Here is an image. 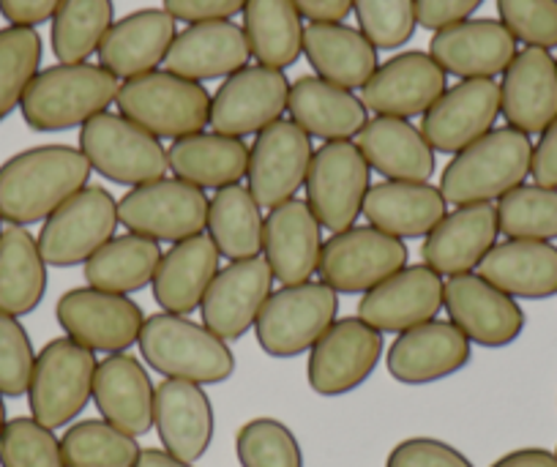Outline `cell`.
<instances>
[{"label": "cell", "instance_id": "12", "mask_svg": "<svg viewBox=\"0 0 557 467\" xmlns=\"http://www.w3.org/2000/svg\"><path fill=\"white\" fill-rule=\"evenodd\" d=\"M117 202L104 186H85L63 202L39 233V251L47 266L74 268L88 262L117 228Z\"/></svg>", "mask_w": 557, "mask_h": 467}, {"label": "cell", "instance_id": "56", "mask_svg": "<svg viewBox=\"0 0 557 467\" xmlns=\"http://www.w3.org/2000/svg\"><path fill=\"white\" fill-rule=\"evenodd\" d=\"M293 7L309 23H345L352 12V0H293Z\"/></svg>", "mask_w": 557, "mask_h": 467}, {"label": "cell", "instance_id": "27", "mask_svg": "<svg viewBox=\"0 0 557 467\" xmlns=\"http://www.w3.org/2000/svg\"><path fill=\"white\" fill-rule=\"evenodd\" d=\"M153 429L168 454L195 465L211 448L213 432H216L211 396L197 383L162 380L157 385Z\"/></svg>", "mask_w": 557, "mask_h": 467}, {"label": "cell", "instance_id": "53", "mask_svg": "<svg viewBox=\"0 0 557 467\" xmlns=\"http://www.w3.org/2000/svg\"><path fill=\"white\" fill-rule=\"evenodd\" d=\"M484 0H416V20L426 30H443L473 17Z\"/></svg>", "mask_w": 557, "mask_h": 467}, {"label": "cell", "instance_id": "41", "mask_svg": "<svg viewBox=\"0 0 557 467\" xmlns=\"http://www.w3.org/2000/svg\"><path fill=\"white\" fill-rule=\"evenodd\" d=\"M208 238L230 262L251 260L262 251L265 217L244 186H224L208 200Z\"/></svg>", "mask_w": 557, "mask_h": 467}, {"label": "cell", "instance_id": "8", "mask_svg": "<svg viewBox=\"0 0 557 467\" xmlns=\"http://www.w3.org/2000/svg\"><path fill=\"white\" fill-rule=\"evenodd\" d=\"M96 367V353L69 336L47 342L36 356L28 385L30 418L47 429L69 427L94 400Z\"/></svg>", "mask_w": 557, "mask_h": 467}, {"label": "cell", "instance_id": "31", "mask_svg": "<svg viewBox=\"0 0 557 467\" xmlns=\"http://www.w3.org/2000/svg\"><path fill=\"white\" fill-rule=\"evenodd\" d=\"M356 145L369 168L377 170L385 181L430 184L435 175V150L421 128L405 118H372L358 132Z\"/></svg>", "mask_w": 557, "mask_h": 467}, {"label": "cell", "instance_id": "60", "mask_svg": "<svg viewBox=\"0 0 557 467\" xmlns=\"http://www.w3.org/2000/svg\"><path fill=\"white\" fill-rule=\"evenodd\" d=\"M555 456H557V448H555Z\"/></svg>", "mask_w": 557, "mask_h": 467}, {"label": "cell", "instance_id": "58", "mask_svg": "<svg viewBox=\"0 0 557 467\" xmlns=\"http://www.w3.org/2000/svg\"><path fill=\"white\" fill-rule=\"evenodd\" d=\"M134 467H195L191 462L175 459L173 454H168L164 448H143L137 465Z\"/></svg>", "mask_w": 557, "mask_h": 467}, {"label": "cell", "instance_id": "49", "mask_svg": "<svg viewBox=\"0 0 557 467\" xmlns=\"http://www.w3.org/2000/svg\"><path fill=\"white\" fill-rule=\"evenodd\" d=\"M508 34L528 47H557V0H497Z\"/></svg>", "mask_w": 557, "mask_h": 467}, {"label": "cell", "instance_id": "10", "mask_svg": "<svg viewBox=\"0 0 557 467\" xmlns=\"http://www.w3.org/2000/svg\"><path fill=\"white\" fill-rule=\"evenodd\" d=\"M117 222L151 241H178L200 235L208 224V197L181 179H162L128 189L117 200Z\"/></svg>", "mask_w": 557, "mask_h": 467}, {"label": "cell", "instance_id": "15", "mask_svg": "<svg viewBox=\"0 0 557 467\" xmlns=\"http://www.w3.org/2000/svg\"><path fill=\"white\" fill-rule=\"evenodd\" d=\"M312 137L293 121H276L257 134L249 148L246 181L260 208H276L293 200L307 184L312 164Z\"/></svg>", "mask_w": 557, "mask_h": 467}, {"label": "cell", "instance_id": "37", "mask_svg": "<svg viewBox=\"0 0 557 467\" xmlns=\"http://www.w3.org/2000/svg\"><path fill=\"white\" fill-rule=\"evenodd\" d=\"M168 164L175 179L197 189H224L240 184L249 168V148L244 139L200 132L175 139L168 150Z\"/></svg>", "mask_w": 557, "mask_h": 467}, {"label": "cell", "instance_id": "57", "mask_svg": "<svg viewBox=\"0 0 557 467\" xmlns=\"http://www.w3.org/2000/svg\"><path fill=\"white\" fill-rule=\"evenodd\" d=\"M490 467H557V456L546 448H517L503 454Z\"/></svg>", "mask_w": 557, "mask_h": 467}, {"label": "cell", "instance_id": "35", "mask_svg": "<svg viewBox=\"0 0 557 467\" xmlns=\"http://www.w3.org/2000/svg\"><path fill=\"white\" fill-rule=\"evenodd\" d=\"M475 271L511 298H552L557 295V246L552 241H503Z\"/></svg>", "mask_w": 557, "mask_h": 467}, {"label": "cell", "instance_id": "11", "mask_svg": "<svg viewBox=\"0 0 557 467\" xmlns=\"http://www.w3.org/2000/svg\"><path fill=\"white\" fill-rule=\"evenodd\" d=\"M405 241L380 233L377 228H350L334 233L320 251V282L334 293H369L407 266Z\"/></svg>", "mask_w": 557, "mask_h": 467}, {"label": "cell", "instance_id": "2", "mask_svg": "<svg viewBox=\"0 0 557 467\" xmlns=\"http://www.w3.org/2000/svg\"><path fill=\"white\" fill-rule=\"evenodd\" d=\"M533 143L511 126L486 132L459 150L441 175V192L451 206H475L506 197L530 175Z\"/></svg>", "mask_w": 557, "mask_h": 467}, {"label": "cell", "instance_id": "46", "mask_svg": "<svg viewBox=\"0 0 557 467\" xmlns=\"http://www.w3.org/2000/svg\"><path fill=\"white\" fill-rule=\"evenodd\" d=\"M240 467H304V451L287 423L251 418L235 434Z\"/></svg>", "mask_w": 557, "mask_h": 467}, {"label": "cell", "instance_id": "45", "mask_svg": "<svg viewBox=\"0 0 557 467\" xmlns=\"http://www.w3.org/2000/svg\"><path fill=\"white\" fill-rule=\"evenodd\" d=\"M41 36L36 28H0V121H7L41 66Z\"/></svg>", "mask_w": 557, "mask_h": 467}, {"label": "cell", "instance_id": "59", "mask_svg": "<svg viewBox=\"0 0 557 467\" xmlns=\"http://www.w3.org/2000/svg\"><path fill=\"white\" fill-rule=\"evenodd\" d=\"M7 427V405H3V396H0V429Z\"/></svg>", "mask_w": 557, "mask_h": 467}, {"label": "cell", "instance_id": "48", "mask_svg": "<svg viewBox=\"0 0 557 467\" xmlns=\"http://www.w3.org/2000/svg\"><path fill=\"white\" fill-rule=\"evenodd\" d=\"M352 12L374 50H399L418 28L416 0H352Z\"/></svg>", "mask_w": 557, "mask_h": 467}, {"label": "cell", "instance_id": "25", "mask_svg": "<svg viewBox=\"0 0 557 467\" xmlns=\"http://www.w3.org/2000/svg\"><path fill=\"white\" fill-rule=\"evenodd\" d=\"M500 235L495 202H475V206H459L457 211L446 213L443 222L426 235L421 246L424 266L441 276H462L473 273L495 246Z\"/></svg>", "mask_w": 557, "mask_h": 467}, {"label": "cell", "instance_id": "39", "mask_svg": "<svg viewBox=\"0 0 557 467\" xmlns=\"http://www.w3.org/2000/svg\"><path fill=\"white\" fill-rule=\"evenodd\" d=\"M244 34L260 66L285 72L304 52L301 14L293 0H246Z\"/></svg>", "mask_w": 557, "mask_h": 467}, {"label": "cell", "instance_id": "1", "mask_svg": "<svg viewBox=\"0 0 557 467\" xmlns=\"http://www.w3.org/2000/svg\"><path fill=\"white\" fill-rule=\"evenodd\" d=\"M90 164L72 145H39L0 164V219L12 228L47 222L88 186Z\"/></svg>", "mask_w": 557, "mask_h": 467}, {"label": "cell", "instance_id": "54", "mask_svg": "<svg viewBox=\"0 0 557 467\" xmlns=\"http://www.w3.org/2000/svg\"><path fill=\"white\" fill-rule=\"evenodd\" d=\"M530 175L539 186L557 189V118L541 132L539 143L533 145Z\"/></svg>", "mask_w": 557, "mask_h": 467}, {"label": "cell", "instance_id": "61", "mask_svg": "<svg viewBox=\"0 0 557 467\" xmlns=\"http://www.w3.org/2000/svg\"><path fill=\"white\" fill-rule=\"evenodd\" d=\"M0 233H3V230H0Z\"/></svg>", "mask_w": 557, "mask_h": 467}, {"label": "cell", "instance_id": "30", "mask_svg": "<svg viewBox=\"0 0 557 467\" xmlns=\"http://www.w3.org/2000/svg\"><path fill=\"white\" fill-rule=\"evenodd\" d=\"M175 20L164 9H139L112 23L99 47L101 66L117 79L157 72L175 41Z\"/></svg>", "mask_w": 557, "mask_h": 467}, {"label": "cell", "instance_id": "28", "mask_svg": "<svg viewBox=\"0 0 557 467\" xmlns=\"http://www.w3.org/2000/svg\"><path fill=\"white\" fill-rule=\"evenodd\" d=\"M94 402L101 418L132 438L153 429L157 385L143 364L128 353H115L99 361L94 374Z\"/></svg>", "mask_w": 557, "mask_h": 467}, {"label": "cell", "instance_id": "29", "mask_svg": "<svg viewBox=\"0 0 557 467\" xmlns=\"http://www.w3.org/2000/svg\"><path fill=\"white\" fill-rule=\"evenodd\" d=\"M249 58L251 50L244 28L230 20H219V23H197L181 30L164 58V66L191 83H206L240 72L249 66Z\"/></svg>", "mask_w": 557, "mask_h": 467}, {"label": "cell", "instance_id": "55", "mask_svg": "<svg viewBox=\"0 0 557 467\" xmlns=\"http://www.w3.org/2000/svg\"><path fill=\"white\" fill-rule=\"evenodd\" d=\"M61 0H0V17L17 28H36L50 23Z\"/></svg>", "mask_w": 557, "mask_h": 467}, {"label": "cell", "instance_id": "6", "mask_svg": "<svg viewBox=\"0 0 557 467\" xmlns=\"http://www.w3.org/2000/svg\"><path fill=\"white\" fill-rule=\"evenodd\" d=\"M339 293L325 282L287 284L271 293L257 315L255 334L271 358H296L312 351L336 323Z\"/></svg>", "mask_w": 557, "mask_h": 467}, {"label": "cell", "instance_id": "38", "mask_svg": "<svg viewBox=\"0 0 557 467\" xmlns=\"http://www.w3.org/2000/svg\"><path fill=\"white\" fill-rule=\"evenodd\" d=\"M47 262L25 228L0 233V315L23 318L45 300Z\"/></svg>", "mask_w": 557, "mask_h": 467}, {"label": "cell", "instance_id": "26", "mask_svg": "<svg viewBox=\"0 0 557 467\" xmlns=\"http://www.w3.org/2000/svg\"><path fill=\"white\" fill-rule=\"evenodd\" d=\"M262 251L278 284H304L318 273L323 228L307 200H287L271 208L262 233Z\"/></svg>", "mask_w": 557, "mask_h": 467}, {"label": "cell", "instance_id": "7", "mask_svg": "<svg viewBox=\"0 0 557 467\" xmlns=\"http://www.w3.org/2000/svg\"><path fill=\"white\" fill-rule=\"evenodd\" d=\"M79 150L90 170L121 186H143L168 175V150L121 112H101L79 128Z\"/></svg>", "mask_w": 557, "mask_h": 467}, {"label": "cell", "instance_id": "50", "mask_svg": "<svg viewBox=\"0 0 557 467\" xmlns=\"http://www.w3.org/2000/svg\"><path fill=\"white\" fill-rule=\"evenodd\" d=\"M36 353L28 331L17 318L0 315V396L28 394Z\"/></svg>", "mask_w": 557, "mask_h": 467}, {"label": "cell", "instance_id": "47", "mask_svg": "<svg viewBox=\"0 0 557 467\" xmlns=\"http://www.w3.org/2000/svg\"><path fill=\"white\" fill-rule=\"evenodd\" d=\"M0 467H66L61 440L36 418H12L0 429Z\"/></svg>", "mask_w": 557, "mask_h": 467}, {"label": "cell", "instance_id": "17", "mask_svg": "<svg viewBox=\"0 0 557 467\" xmlns=\"http://www.w3.org/2000/svg\"><path fill=\"white\" fill-rule=\"evenodd\" d=\"M443 309L451 323L470 340V345L508 347L524 331V311L517 298L497 290L479 273L451 276L443 290Z\"/></svg>", "mask_w": 557, "mask_h": 467}, {"label": "cell", "instance_id": "36", "mask_svg": "<svg viewBox=\"0 0 557 467\" xmlns=\"http://www.w3.org/2000/svg\"><path fill=\"white\" fill-rule=\"evenodd\" d=\"M304 56L314 77L339 88H363L377 72V50L358 28L345 23H312L304 28Z\"/></svg>", "mask_w": 557, "mask_h": 467}, {"label": "cell", "instance_id": "22", "mask_svg": "<svg viewBox=\"0 0 557 467\" xmlns=\"http://www.w3.org/2000/svg\"><path fill=\"white\" fill-rule=\"evenodd\" d=\"M473 358V345L451 320H430L394 340L385 367L396 383L430 385L462 372Z\"/></svg>", "mask_w": 557, "mask_h": 467}, {"label": "cell", "instance_id": "21", "mask_svg": "<svg viewBox=\"0 0 557 467\" xmlns=\"http://www.w3.org/2000/svg\"><path fill=\"white\" fill-rule=\"evenodd\" d=\"M273 293V273L265 257L230 262L213 276L206 298H202V325L211 329L219 340L235 342L249 334L257 315Z\"/></svg>", "mask_w": 557, "mask_h": 467}, {"label": "cell", "instance_id": "14", "mask_svg": "<svg viewBox=\"0 0 557 467\" xmlns=\"http://www.w3.org/2000/svg\"><path fill=\"white\" fill-rule=\"evenodd\" d=\"M383 334L361 318L336 320L309 351L307 380L314 394L345 396L361 389L383 358Z\"/></svg>", "mask_w": 557, "mask_h": 467}, {"label": "cell", "instance_id": "5", "mask_svg": "<svg viewBox=\"0 0 557 467\" xmlns=\"http://www.w3.org/2000/svg\"><path fill=\"white\" fill-rule=\"evenodd\" d=\"M115 105L123 118L157 139H184L211 126V94L202 83H191L168 69L126 79Z\"/></svg>", "mask_w": 557, "mask_h": 467}, {"label": "cell", "instance_id": "34", "mask_svg": "<svg viewBox=\"0 0 557 467\" xmlns=\"http://www.w3.org/2000/svg\"><path fill=\"white\" fill-rule=\"evenodd\" d=\"M287 112L296 126H301L309 137L339 143V139L358 137L367 126V107L352 90L325 83L320 77H301L290 85Z\"/></svg>", "mask_w": 557, "mask_h": 467}, {"label": "cell", "instance_id": "42", "mask_svg": "<svg viewBox=\"0 0 557 467\" xmlns=\"http://www.w3.org/2000/svg\"><path fill=\"white\" fill-rule=\"evenodd\" d=\"M115 23L112 0H61L52 14V56L58 63H88Z\"/></svg>", "mask_w": 557, "mask_h": 467}, {"label": "cell", "instance_id": "9", "mask_svg": "<svg viewBox=\"0 0 557 467\" xmlns=\"http://www.w3.org/2000/svg\"><path fill=\"white\" fill-rule=\"evenodd\" d=\"M307 202L329 233L356 228L363 200L372 189V168L352 139L323 143L312 156L307 175Z\"/></svg>", "mask_w": 557, "mask_h": 467}, {"label": "cell", "instance_id": "52", "mask_svg": "<svg viewBox=\"0 0 557 467\" xmlns=\"http://www.w3.org/2000/svg\"><path fill=\"white\" fill-rule=\"evenodd\" d=\"M246 9V0H164V12L181 23H219Z\"/></svg>", "mask_w": 557, "mask_h": 467}, {"label": "cell", "instance_id": "18", "mask_svg": "<svg viewBox=\"0 0 557 467\" xmlns=\"http://www.w3.org/2000/svg\"><path fill=\"white\" fill-rule=\"evenodd\" d=\"M448 88V74L437 66L430 52L410 50L380 63L361 88V101L367 110L383 118L424 115Z\"/></svg>", "mask_w": 557, "mask_h": 467}, {"label": "cell", "instance_id": "4", "mask_svg": "<svg viewBox=\"0 0 557 467\" xmlns=\"http://www.w3.org/2000/svg\"><path fill=\"white\" fill-rule=\"evenodd\" d=\"M137 345L148 367L164 380L216 385L235 372V356L227 342L184 315H151L143 323Z\"/></svg>", "mask_w": 557, "mask_h": 467}, {"label": "cell", "instance_id": "40", "mask_svg": "<svg viewBox=\"0 0 557 467\" xmlns=\"http://www.w3.org/2000/svg\"><path fill=\"white\" fill-rule=\"evenodd\" d=\"M162 262V246L159 241L143 238V235H117L110 238L88 262H85V282L88 287L104 290V293L128 295L153 282L157 268Z\"/></svg>", "mask_w": 557, "mask_h": 467}, {"label": "cell", "instance_id": "23", "mask_svg": "<svg viewBox=\"0 0 557 467\" xmlns=\"http://www.w3.org/2000/svg\"><path fill=\"white\" fill-rule=\"evenodd\" d=\"M500 115L522 134H541L557 118V61L549 50L524 47L500 83Z\"/></svg>", "mask_w": 557, "mask_h": 467}, {"label": "cell", "instance_id": "24", "mask_svg": "<svg viewBox=\"0 0 557 467\" xmlns=\"http://www.w3.org/2000/svg\"><path fill=\"white\" fill-rule=\"evenodd\" d=\"M517 39L500 20H465L432 36L430 56L459 79H492L517 56Z\"/></svg>", "mask_w": 557, "mask_h": 467}, {"label": "cell", "instance_id": "32", "mask_svg": "<svg viewBox=\"0 0 557 467\" xmlns=\"http://www.w3.org/2000/svg\"><path fill=\"white\" fill-rule=\"evenodd\" d=\"M448 202L441 186L410 184V181H383L369 189L363 200V217L380 233L399 241L426 238L443 217Z\"/></svg>", "mask_w": 557, "mask_h": 467}, {"label": "cell", "instance_id": "20", "mask_svg": "<svg viewBox=\"0 0 557 467\" xmlns=\"http://www.w3.org/2000/svg\"><path fill=\"white\" fill-rule=\"evenodd\" d=\"M500 115V85L495 79H462L424 112L421 134L435 153L457 156L495 128Z\"/></svg>", "mask_w": 557, "mask_h": 467}, {"label": "cell", "instance_id": "16", "mask_svg": "<svg viewBox=\"0 0 557 467\" xmlns=\"http://www.w3.org/2000/svg\"><path fill=\"white\" fill-rule=\"evenodd\" d=\"M290 83L285 72L268 66H244L230 74L222 88L211 96V126L224 137L260 134L271 123L282 121L287 110Z\"/></svg>", "mask_w": 557, "mask_h": 467}, {"label": "cell", "instance_id": "13", "mask_svg": "<svg viewBox=\"0 0 557 467\" xmlns=\"http://www.w3.org/2000/svg\"><path fill=\"white\" fill-rule=\"evenodd\" d=\"M55 318L69 340L94 353H126L139 342L146 315L128 295L74 287L58 298Z\"/></svg>", "mask_w": 557, "mask_h": 467}, {"label": "cell", "instance_id": "19", "mask_svg": "<svg viewBox=\"0 0 557 467\" xmlns=\"http://www.w3.org/2000/svg\"><path fill=\"white\" fill-rule=\"evenodd\" d=\"M443 290L446 282L430 266H405L363 293L358 318L380 334H405L441 315Z\"/></svg>", "mask_w": 557, "mask_h": 467}, {"label": "cell", "instance_id": "33", "mask_svg": "<svg viewBox=\"0 0 557 467\" xmlns=\"http://www.w3.org/2000/svg\"><path fill=\"white\" fill-rule=\"evenodd\" d=\"M219 249L208 235H191L170 246L153 276V298L168 315H189L200 309L213 276L219 273Z\"/></svg>", "mask_w": 557, "mask_h": 467}, {"label": "cell", "instance_id": "44", "mask_svg": "<svg viewBox=\"0 0 557 467\" xmlns=\"http://www.w3.org/2000/svg\"><path fill=\"white\" fill-rule=\"evenodd\" d=\"M497 224L508 241L557 238V189L522 184L497 200Z\"/></svg>", "mask_w": 557, "mask_h": 467}, {"label": "cell", "instance_id": "3", "mask_svg": "<svg viewBox=\"0 0 557 467\" xmlns=\"http://www.w3.org/2000/svg\"><path fill=\"white\" fill-rule=\"evenodd\" d=\"M117 90L121 83L101 63H58L36 74L20 110L34 132H69L107 112Z\"/></svg>", "mask_w": 557, "mask_h": 467}, {"label": "cell", "instance_id": "51", "mask_svg": "<svg viewBox=\"0 0 557 467\" xmlns=\"http://www.w3.org/2000/svg\"><path fill=\"white\" fill-rule=\"evenodd\" d=\"M385 467H475L451 443L437 438H407L391 448Z\"/></svg>", "mask_w": 557, "mask_h": 467}, {"label": "cell", "instance_id": "43", "mask_svg": "<svg viewBox=\"0 0 557 467\" xmlns=\"http://www.w3.org/2000/svg\"><path fill=\"white\" fill-rule=\"evenodd\" d=\"M66 467H134L139 448L137 438L121 432L104 418H85L72 423L61 438Z\"/></svg>", "mask_w": 557, "mask_h": 467}, {"label": "cell", "instance_id": "62", "mask_svg": "<svg viewBox=\"0 0 557 467\" xmlns=\"http://www.w3.org/2000/svg\"><path fill=\"white\" fill-rule=\"evenodd\" d=\"M555 61H557V58H555Z\"/></svg>", "mask_w": 557, "mask_h": 467}]
</instances>
